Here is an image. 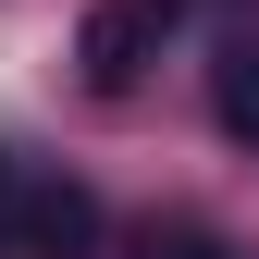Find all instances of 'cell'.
Listing matches in <instances>:
<instances>
[{
	"label": "cell",
	"mask_w": 259,
	"mask_h": 259,
	"mask_svg": "<svg viewBox=\"0 0 259 259\" xmlns=\"http://www.w3.org/2000/svg\"><path fill=\"white\" fill-rule=\"evenodd\" d=\"M87 247H99V198L62 160L0 148V259H87Z\"/></svg>",
	"instance_id": "cell-1"
},
{
	"label": "cell",
	"mask_w": 259,
	"mask_h": 259,
	"mask_svg": "<svg viewBox=\"0 0 259 259\" xmlns=\"http://www.w3.org/2000/svg\"><path fill=\"white\" fill-rule=\"evenodd\" d=\"M173 25H185V0H99V13L74 25V74L99 87V99H123V87L173 50Z\"/></svg>",
	"instance_id": "cell-2"
},
{
	"label": "cell",
	"mask_w": 259,
	"mask_h": 259,
	"mask_svg": "<svg viewBox=\"0 0 259 259\" xmlns=\"http://www.w3.org/2000/svg\"><path fill=\"white\" fill-rule=\"evenodd\" d=\"M210 111H222L235 148H259V37H235V50L210 62Z\"/></svg>",
	"instance_id": "cell-3"
},
{
	"label": "cell",
	"mask_w": 259,
	"mask_h": 259,
	"mask_svg": "<svg viewBox=\"0 0 259 259\" xmlns=\"http://www.w3.org/2000/svg\"><path fill=\"white\" fill-rule=\"evenodd\" d=\"M136 259H247V247H222V235H148Z\"/></svg>",
	"instance_id": "cell-4"
}]
</instances>
